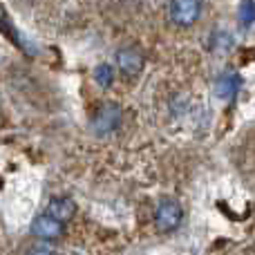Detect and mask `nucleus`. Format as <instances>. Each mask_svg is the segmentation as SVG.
I'll use <instances>...</instances> for the list:
<instances>
[{
	"label": "nucleus",
	"instance_id": "obj_11",
	"mask_svg": "<svg viewBox=\"0 0 255 255\" xmlns=\"http://www.w3.org/2000/svg\"><path fill=\"white\" fill-rule=\"evenodd\" d=\"M27 2H36V0H27Z\"/></svg>",
	"mask_w": 255,
	"mask_h": 255
},
{
	"label": "nucleus",
	"instance_id": "obj_3",
	"mask_svg": "<svg viewBox=\"0 0 255 255\" xmlns=\"http://www.w3.org/2000/svg\"><path fill=\"white\" fill-rule=\"evenodd\" d=\"M168 16L177 27H193L202 16V0H170Z\"/></svg>",
	"mask_w": 255,
	"mask_h": 255
},
{
	"label": "nucleus",
	"instance_id": "obj_2",
	"mask_svg": "<svg viewBox=\"0 0 255 255\" xmlns=\"http://www.w3.org/2000/svg\"><path fill=\"white\" fill-rule=\"evenodd\" d=\"M121 119H124V112H121V106L115 101H106L101 108L97 110L92 121V130L97 132L99 136H108L121 126Z\"/></svg>",
	"mask_w": 255,
	"mask_h": 255
},
{
	"label": "nucleus",
	"instance_id": "obj_8",
	"mask_svg": "<svg viewBox=\"0 0 255 255\" xmlns=\"http://www.w3.org/2000/svg\"><path fill=\"white\" fill-rule=\"evenodd\" d=\"M94 81H97V85H101V88H110L112 81H115V70H112V65H108V63L99 65L97 70H94Z\"/></svg>",
	"mask_w": 255,
	"mask_h": 255
},
{
	"label": "nucleus",
	"instance_id": "obj_9",
	"mask_svg": "<svg viewBox=\"0 0 255 255\" xmlns=\"http://www.w3.org/2000/svg\"><path fill=\"white\" fill-rule=\"evenodd\" d=\"M240 22L244 27L253 25V0H242V4H240Z\"/></svg>",
	"mask_w": 255,
	"mask_h": 255
},
{
	"label": "nucleus",
	"instance_id": "obj_6",
	"mask_svg": "<svg viewBox=\"0 0 255 255\" xmlns=\"http://www.w3.org/2000/svg\"><path fill=\"white\" fill-rule=\"evenodd\" d=\"M47 215L65 224L76 215V204L70 197H52V202L47 204Z\"/></svg>",
	"mask_w": 255,
	"mask_h": 255
},
{
	"label": "nucleus",
	"instance_id": "obj_5",
	"mask_svg": "<svg viewBox=\"0 0 255 255\" xmlns=\"http://www.w3.org/2000/svg\"><path fill=\"white\" fill-rule=\"evenodd\" d=\"M31 233H34V238L43 240V242H56L63 235V224L56 222L54 217H49L47 213H43L31 222Z\"/></svg>",
	"mask_w": 255,
	"mask_h": 255
},
{
	"label": "nucleus",
	"instance_id": "obj_4",
	"mask_svg": "<svg viewBox=\"0 0 255 255\" xmlns=\"http://www.w3.org/2000/svg\"><path fill=\"white\" fill-rule=\"evenodd\" d=\"M117 67L128 79H134L143 70V52L139 47H121L117 52Z\"/></svg>",
	"mask_w": 255,
	"mask_h": 255
},
{
	"label": "nucleus",
	"instance_id": "obj_10",
	"mask_svg": "<svg viewBox=\"0 0 255 255\" xmlns=\"http://www.w3.org/2000/svg\"><path fill=\"white\" fill-rule=\"evenodd\" d=\"M27 255H54V251L49 247H34L27 251Z\"/></svg>",
	"mask_w": 255,
	"mask_h": 255
},
{
	"label": "nucleus",
	"instance_id": "obj_7",
	"mask_svg": "<svg viewBox=\"0 0 255 255\" xmlns=\"http://www.w3.org/2000/svg\"><path fill=\"white\" fill-rule=\"evenodd\" d=\"M240 88V76L235 72H224L215 83V94L220 99H233Z\"/></svg>",
	"mask_w": 255,
	"mask_h": 255
},
{
	"label": "nucleus",
	"instance_id": "obj_1",
	"mask_svg": "<svg viewBox=\"0 0 255 255\" xmlns=\"http://www.w3.org/2000/svg\"><path fill=\"white\" fill-rule=\"evenodd\" d=\"M181 220H184V208L177 199H161L154 208V226L159 233H172L179 229Z\"/></svg>",
	"mask_w": 255,
	"mask_h": 255
}]
</instances>
